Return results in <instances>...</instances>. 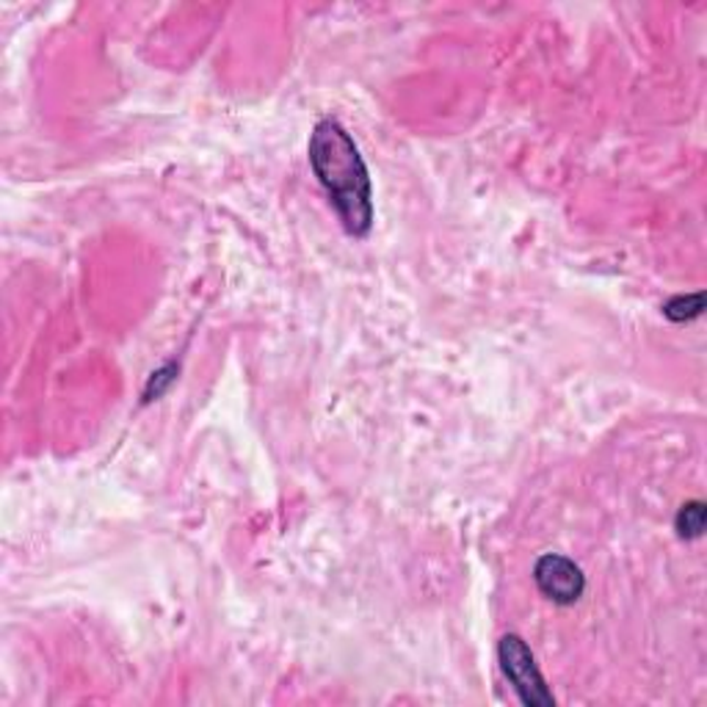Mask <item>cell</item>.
I'll list each match as a JSON object with an SVG mask.
<instances>
[{"mask_svg":"<svg viewBox=\"0 0 707 707\" xmlns=\"http://www.w3.org/2000/svg\"><path fill=\"white\" fill-rule=\"evenodd\" d=\"M497 661H500L503 674L517 690L519 701L525 707H556V696L547 688L545 674L536 666V657L530 646L525 644L523 635L506 633L497 641Z\"/></svg>","mask_w":707,"mask_h":707,"instance_id":"2","label":"cell"},{"mask_svg":"<svg viewBox=\"0 0 707 707\" xmlns=\"http://www.w3.org/2000/svg\"><path fill=\"white\" fill-rule=\"evenodd\" d=\"M307 155L315 177L335 204L342 230L354 238L368 235L373 226V186L351 133L326 116L309 133Z\"/></svg>","mask_w":707,"mask_h":707,"instance_id":"1","label":"cell"},{"mask_svg":"<svg viewBox=\"0 0 707 707\" xmlns=\"http://www.w3.org/2000/svg\"><path fill=\"white\" fill-rule=\"evenodd\" d=\"M707 525V506L701 500H688L679 506L677 517H674V528H677L679 539H699L705 534Z\"/></svg>","mask_w":707,"mask_h":707,"instance_id":"4","label":"cell"},{"mask_svg":"<svg viewBox=\"0 0 707 707\" xmlns=\"http://www.w3.org/2000/svg\"><path fill=\"white\" fill-rule=\"evenodd\" d=\"M534 580L541 594L556 605H574L585 591L583 569L561 552H545L534 563Z\"/></svg>","mask_w":707,"mask_h":707,"instance_id":"3","label":"cell"},{"mask_svg":"<svg viewBox=\"0 0 707 707\" xmlns=\"http://www.w3.org/2000/svg\"><path fill=\"white\" fill-rule=\"evenodd\" d=\"M705 313V293H683V296H672L663 304V315L674 324H688V320L699 318Z\"/></svg>","mask_w":707,"mask_h":707,"instance_id":"5","label":"cell"},{"mask_svg":"<svg viewBox=\"0 0 707 707\" xmlns=\"http://www.w3.org/2000/svg\"><path fill=\"white\" fill-rule=\"evenodd\" d=\"M177 373H180V365H175V362H169V365H163L160 370H155V373L147 379V387H144V401H158V398L163 395V392L169 390L171 384H175Z\"/></svg>","mask_w":707,"mask_h":707,"instance_id":"6","label":"cell"}]
</instances>
